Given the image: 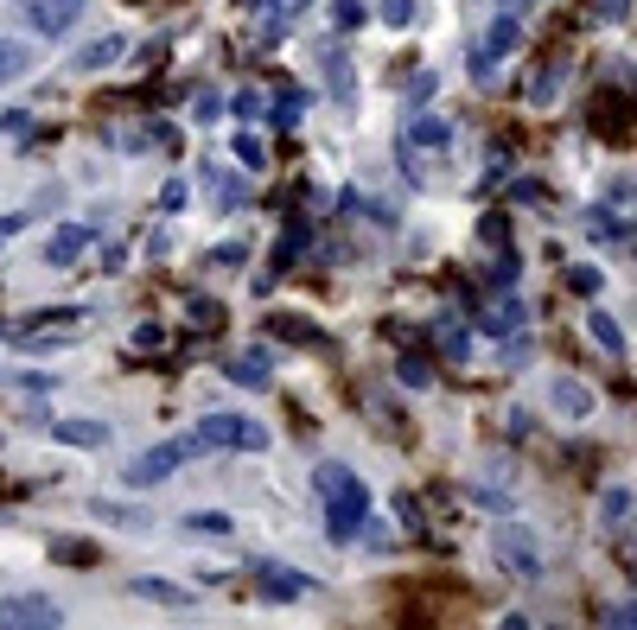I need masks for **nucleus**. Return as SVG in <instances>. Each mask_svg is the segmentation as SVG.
Returning <instances> with one entry per match:
<instances>
[{"mask_svg": "<svg viewBox=\"0 0 637 630\" xmlns=\"http://www.w3.org/2000/svg\"><path fill=\"white\" fill-rule=\"evenodd\" d=\"M313 484H319V497L332 503V516H325V529H332V541H351V535H357V522L370 516V490H364V478H357L351 465L325 459V465L313 471Z\"/></svg>", "mask_w": 637, "mask_h": 630, "instance_id": "obj_1", "label": "nucleus"}, {"mask_svg": "<svg viewBox=\"0 0 637 630\" xmlns=\"http://www.w3.org/2000/svg\"><path fill=\"white\" fill-rule=\"evenodd\" d=\"M192 440L198 446H217V452H262L268 446V427H262V420H249V414H204Z\"/></svg>", "mask_w": 637, "mask_h": 630, "instance_id": "obj_2", "label": "nucleus"}, {"mask_svg": "<svg viewBox=\"0 0 637 630\" xmlns=\"http://www.w3.org/2000/svg\"><path fill=\"white\" fill-rule=\"evenodd\" d=\"M83 7H90V0H13L20 26L39 32V39H64V32L83 20Z\"/></svg>", "mask_w": 637, "mask_h": 630, "instance_id": "obj_3", "label": "nucleus"}, {"mask_svg": "<svg viewBox=\"0 0 637 630\" xmlns=\"http://www.w3.org/2000/svg\"><path fill=\"white\" fill-rule=\"evenodd\" d=\"M491 548H497V560H504L516 580H542V573H548L542 567V548H536V535H529V529H497Z\"/></svg>", "mask_w": 637, "mask_h": 630, "instance_id": "obj_4", "label": "nucleus"}, {"mask_svg": "<svg viewBox=\"0 0 637 630\" xmlns=\"http://www.w3.org/2000/svg\"><path fill=\"white\" fill-rule=\"evenodd\" d=\"M192 446H198V440H166V446H153L147 459H134V465L122 471V478H128V484H166L172 471L192 459Z\"/></svg>", "mask_w": 637, "mask_h": 630, "instance_id": "obj_5", "label": "nucleus"}, {"mask_svg": "<svg viewBox=\"0 0 637 630\" xmlns=\"http://www.w3.org/2000/svg\"><path fill=\"white\" fill-rule=\"evenodd\" d=\"M0 624H13V630H58L64 611L51 605V599H32V592H20V599H0Z\"/></svg>", "mask_w": 637, "mask_h": 630, "instance_id": "obj_6", "label": "nucleus"}, {"mask_svg": "<svg viewBox=\"0 0 637 630\" xmlns=\"http://www.w3.org/2000/svg\"><path fill=\"white\" fill-rule=\"evenodd\" d=\"M548 401H555V414H561V420H587V414L599 408V401H593V389H587V382H574V376H555Z\"/></svg>", "mask_w": 637, "mask_h": 630, "instance_id": "obj_7", "label": "nucleus"}, {"mask_svg": "<svg viewBox=\"0 0 637 630\" xmlns=\"http://www.w3.org/2000/svg\"><path fill=\"white\" fill-rule=\"evenodd\" d=\"M319 64H325V77H332V96H338V102H357V77H351V58H344L338 39L319 45Z\"/></svg>", "mask_w": 637, "mask_h": 630, "instance_id": "obj_8", "label": "nucleus"}, {"mask_svg": "<svg viewBox=\"0 0 637 630\" xmlns=\"http://www.w3.org/2000/svg\"><path fill=\"white\" fill-rule=\"evenodd\" d=\"M134 599H153V605H166V611H192L198 599L185 586H172V580H153V573H141V580H128Z\"/></svg>", "mask_w": 637, "mask_h": 630, "instance_id": "obj_9", "label": "nucleus"}, {"mask_svg": "<svg viewBox=\"0 0 637 630\" xmlns=\"http://www.w3.org/2000/svg\"><path fill=\"white\" fill-rule=\"evenodd\" d=\"M510 45H523V26H516V13H504V20L491 26V39H485V51H478V77L497 64V58H510Z\"/></svg>", "mask_w": 637, "mask_h": 630, "instance_id": "obj_10", "label": "nucleus"}, {"mask_svg": "<svg viewBox=\"0 0 637 630\" xmlns=\"http://www.w3.org/2000/svg\"><path fill=\"white\" fill-rule=\"evenodd\" d=\"M255 580H262L268 586V599H306V586H313V580H306V573H281V567H268V560H262V567H255Z\"/></svg>", "mask_w": 637, "mask_h": 630, "instance_id": "obj_11", "label": "nucleus"}, {"mask_svg": "<svg viewBox=\"0 0 637 630\" xmlns=\"http://www.w3.org/2000/svg\"><path fill=\"white\" fill-rule=\"evenodd\" d=\"M51 440H64V446H109V427H102V420H51Z\"/></svg>", "mask_w": 637, "mask_h": 630, "instance_id": "obj_12", "label": "nucleus"}, {"mask_svg": "<svg viewBox=\"0 0 637 630\" xmlns=\"http://www.w3.org/2000/svg\"><path fill=\"white\" fill-rule=\"evenodd\" d=\"M223 370H230V382H249V389H268L274 363H268V357H230Z\"/></svg>", "mask_w": 637, "mask_h": 630, "instance_id": "obj_13", "label": "nucleus"}, {"mask_svg": "<svg viewBox=\"0 0 637 630\" xmlns=\"http://www.w3.org/2000/svg\"><path fill=\"white\" fill-rule=\"evenodd\" d=\"M83 242H90V230H83V223H64V230L51 236L45 261H58V268H64V261H77V249H83Z\"/></svg>", "mask_w": 637, "mask_h": 630, "instance_id": "obj_14", "label": "nucleus"}, {"mask_svg": "<svg viewBox=\"0 0 637 630\" xmlns=\"http://www.w3.org/2000/svg\"><path fill=\"white\" fill-rule=\"evenodd\" d=\"M268 331H274V338H300V344H325V331H319V325H306V319H294V312H274Z\"/></svg>", "mask_w": 637, "mask_h": 630, "instance_id": "obj_15", "label": "nucleus"}, {"mask_svg": "<svg viewBox=\"0 0 637 630\" xmlns=\"http://www.w3.org/2000/svg\"><path fill=\"white\" fill-rule=\"evenodd\" d=\"M587 331H593V344H606V357H618V350H625V331H618L612 312H587Z\"/></svg>", "mask_w": 637, "mask_h": 630, "instance_id": "obj_16", "label": "nucleus"}, {"mask_svg": "<svg viewBox=\"0 0 637 630\" xmlns=\"http://www.w3.org/2000/svg\"><path fill=\"white\" fill-rule=\"evenodd\" d=\"M300 249H306V223H300V217H287L281 249H274V268H294V261H300Z\"/></svg>", "mask_w": 637, "mask_h": 630, "instance_id": "obj_17", "label": "nucleus"}, {"mask_svg": "<svg viewBox=\"0 0 637 630\" xmlns=\"http://www.w3.org/2000/svg\"><path fill=\"white\" fill-rule=\"evenodd\" d=\"M26 70H32V51H26V45H13V39H0V83L26 77Z\"/></svg>", "mask_w": 637, "mask_h": 630, "instance_id": "obj_18", "label": "nucleus"}, {"mask_svg": "<svg viewBox=\"0 0 637 630\" xmlns=\"http://www.w3.org/2000/svg\"><path fill=\"white\" fill-rule=\"evenodd\" d=\"M115 58H122V39L109 32V39H96L90 51H77V70H102V64H115Z\"/></svg>", "mask_w": 637, "mask_h": 630, "instance_id": "obj_19", "label": "nucleus"}, {"mask_svg": "<svg viewBox=\"0 0 637 630\" xmlns=\"http://www.w3.org/2000/svg\"><path fill=\"white\" fill-rule=\"evenodd\" d=\"M408 134H415L421 147H446V140H453V128H446V121H434V115H415V121H408Z\"/></svg>", "mask_w": 637, "mask_h": 630, "instance_id": "obj_20", "label": "nucleus"}, {"mask_svg": "<svg viewBox=\"0 0 637 630\" xmlns=\"http://www.w3.org/2000/svg\"><path fill=\"white\" fill-rule=\"evenodd\" d=\"M51 554H58L64 567H90V560H96L90 541H71V535H58V541H51Z\"/></svg>", "mask_w": 637, "mask_h": 630, "instance_id": "obj_21", "label": "nucleus"}, {"mask_svg": "<svg viewBox=\"0 0 637 630\" xmlns=\"http://www.w3.org/2000/svg\"><path fill=\"white\" fill-rule=\"evenodd\" d=\"M185 529H192V535H230V516H204V510H192V516H185Z\"/></svg>", "mask_w": 637, "mask_h": 630, "instance_id": "obj_22", "label": "nucleus"}, {"mask_svg": "<svg viewBox=\"0 0 637 630\" xmlns=\"http://www.w3.org/2000/svg\"><path fill=\"white\" fill-rule=\"evenodd\" d=\"M523 319H529L523 300H510V306H491V312H485V325H491V331H510V325H523Z\"/></svg>", "mask_w": 637, "mask_h": 630, "instance_id": "obj_23", "label": "nucleus"}, {"mask_svg": "<svg viewBox=\"0 0 637 630\" xmlns=\"http://www.w3.org/2000/svg\"><path fill=\"white\" fill-rule=\"evenodd\" d=\"M395 376H402L408 389H427V382H434V370H427L421 357H402V363H395Z\"/></svg>", "mask_w": 637, "mask_h": 630, "instance_id": "obj_24", "label": "nucleus"}, {"mask_svg": "<svg viewBox=\"0 0 637 630\" xmlns=\"http://www.w3.org/2000/svg\"><path fill=\"white\" fill-rule=\"evenodd\" d=\"M625 516H631V490H606V510H599V522L612 529V522H625Z\"/></svg>", "mask_w": 637, "mask_h": 630, "instance_id": "obj_25", "label": "nucleus"}, {"mask_svg": "<svg viewBox=\"0 0 637 630\" xmlns=\"http://www.w3.org/2000/svg\"><path fill=\"white\" fill-rule=\"evenodd\" d=\"M567 287H574V293H599L606 274H599V268H567Z\"/></svg>", "mask_w": 637, "mask_h": 630, "instance_id": "obj_26", "label": "nucleus"}, {"mask_svg": "<svg viewBox=\"0 0 637 630\" xmlns=\"http://www.w3.org/2000/svg\"><path fill=\"white\" fill-rule=\"evenodd\" d=\"M383 26H415V0H383Z\"/></svg>", "mask_w": 637, "mask_h": 630, "instance_id": "obj_27", "label": "nucleus"}, {"mask_svg": "<svg viewBox=\"0 0 637 630\" xmlns=\"http://www.w3.org/2000/svg\"><path fill=\"white\" fill-rule=\"evenodd\" d=\"M236 160H243V166H262V140H255V134H236Z\"/></svg>", "mask_w": 637, "mask_h": 630, "instance_id": "obj_28", "label": "nucleus"}, {"mask_svg": "<svg viewBox=\"0 0 637 630\" xmlns=\"http://www.w3.org/2000/svg\"><path fill=\"white\" fill-rule=\"evenodd\" d=\"M294 115H300V90H281V109H274V121H281V128H294Z\"/></svg>", "mask_w": 637, "mask_h": 630, "instance_id": "obj_29", "label": "nucleus"}, {"mask_svg": "<svg viewBox=\"0 0 637 630\" xmlns=\"http://www.w3.org/2000/svg\"><path fill=\"white\" fill-rule=\"evenodd\" d=\"M440 344H446V357H466V344H472V331H453V325H446V331H440Z\"/></svg>", "mask_w": 637, "mask_h": 630, "instance_id": "obj_30", "label": "nucleus"}, {"mask_svg": "<svg viewBox=\"0 0 637 630\" xmlns=\"http://www.w3.org/2000/svg\"><path fill=\"white\" fill-rule=\"evenodd\" d=\"M510 198H523V204H542V198H548V191H542L536 179H523V185H510Z\"/></svg>", "mask_w": 637, "mask_h": 630, "instance_id": "obj_31", "label": "nucleus"}, {"mask_svg": "<svg viewBox=\"0 0 637 630\" xmlns=\"http://www.w3.org/2000/svg\"><path fill=\"white\" fill-rule=\"evenodd\" d=\"M230 109H236V115H243V121H249V115H262V96H255V90H243V96H236V102H230Z\"/></svg>", "mask_w": 637, "mask_h": 630, "instance_id": "obj_32", "label": "nucleus"}, {"mask_svg": "<svg viewBox=\"0 0 637 630\" xmlns=\"http://www.w3.org/2000/svg\"><path fill=\"white\" fill-rule=\"evenodd\" d=\"M160 204H166V210H185V185H179V179H172V185L160 191Z\"/></svg>", "mask_w": 637, "mask_h": 630, "instance_id": "obj_33", "label": "nucleus"}, {"mask_svg": "<svg viewBox=\"0 0 637 630\" xmlns=\"http://www.w3.org/2000/svg\"><path fill=\"white\" fill-rule=\"evenodd\" d=\"M606 618H612V624H631V630H637V605H612Z\"/></svg>", "mask_w": 637, "mask_h": 630, "instance_id": "obj_34", "label": "nucleus"}, {"mask_svg": "<svg viewBox=\"0 0 637 630\" xmlns=\"http://www.w3.org/2000/svg\"><path fill=\"white\" fill-rule=\"evenodd\" d=\"M599 13H606V20H625V13H631V0H599Z\"/></svg>", "mask_w": 637, "mask_h": 630, "instance_id": "obj_35", "label": "nucleus"}, {"mask_svg": "<svg viewBox=\"0 0 637 630\" xmlns=\"http://www.w3.org/2000/svg\"><path fill=\"white\" fill-rule=\"evenodd\" d=\"M13 230H20V217H0V249L13 242Z\"/></svg>", "mask_w": 637, "mask_h": 630, "instance_id": "obj_36", "label": "nucleus"}, {"mask_svg": "<svg viewBox=\"0 0 637 630\" xmlns=\"http://www.w3.org/2000/svg\"><path fill=\"white\" fill-rule=\"evenodd\" d=\"M497 7H504V13H523V7H529V0H497Z\"/></svg>", "mask_w": 637, "mask_h": 630, "instance_id": "obj_37", "label": "nucleus"}]
</instances>
